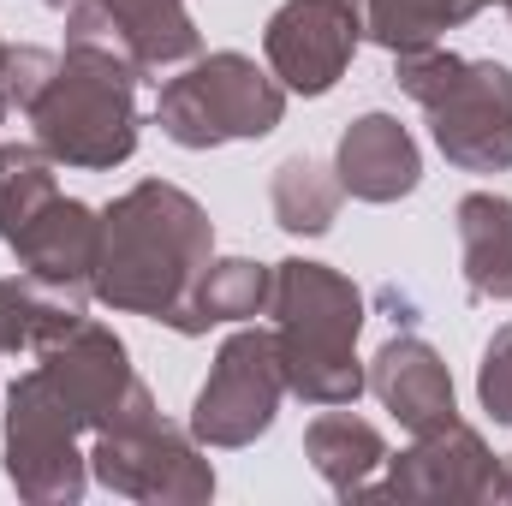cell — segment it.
<instances>
[{
  "mask_svg": "<svg viewBox=\"0 0 512 506\" xmlns=\"http://www.w3.org/2000/svg\"><path fill=\"white\" fill-rule=\"evenodd\" d=\"M149 405L155 393L131 370L126 340L108 322L84 316L6 387V423H0L6 483L30 506H78L90 489V435Z\"/></svg>",
  "mask_w": 512,
  "mask_h": 506,
  "instance_id": "obj_1",
  "label": "cell"
},
{
  "mask_svg": "<svg viewBox=\"0 0 512 506\" xmlns=\"http://www.w3.org/2000/svg\"><path fill=\"white\" fill-rule=\"evenodd\" d=\"M209 256H215L209 209L167 179H137L102 209V256L90 298L120 316H149L185 334L191 286L209 268Z\"/></svg>",
  "mask_w": 512,
  "mask_h": 506,
  "instance_id": "obj_2",
  "label": "cell"
},
{
  "mask_svg": "<svg viewBox=\"0 0 512 506\" xmlns=\"http://www.w3.org/2000/svg\"><path fill=\"white\" fill-rule=\"evenodd\" d=\"M274 346H280V370L286 393L304 405H358V393H370V370L358 364V334H364V292L310 256H286L274 262Z\"/></svg>",
  "mask_w": 512,
  "mask_h": 506,
  "instance_id": "obj_3",
  "label": "cell"
},
{
  "mask_svg": "<svg viewBox=\"0 0 512 506\" xmlns=\"http://www.w3.org/2000/svg\"><path fill=\"white\" fill-rule=\"evenodd\" d=\"M137 84L143 72L131 60L90 48V42H66V54L54 60V78L42 84L24 120L60 167L108 173V167H126L143 137Z\"/></svg>",
  "mask_w": 512,
  "mask_h": 506,
  "instance_id": "obj_4",
  "label": "cell"
},
{
  "mask_svg": "<svg viewBox=\"0 0 512 506\" xmlns=\"http://www.w3.org/2000/svg\"><path fill=\"white\" fill-rule=\"evenodd\" d=\"M393 84L429 114V137L459 173L512 167V66L471 60L441 42L393 54Z\"/></svg>",
  "mask_w": 512,
  "mask_h": 506,
  "instance_id": "obj_5",
  "label": "cell"
},
{
  "mask_svg": "<svg viewBox=\"0 0 512 506\" xmlns=\"http://www.w3.org/2000/svg\"><path fill=\"white\" fill-rule=\"evenodd\" d=\"M280 120H286V84L239 48L185 60V72L167 78L155 96V126L179 149L251 143L268 137Z\"/></svg>",
  "mask_w": 512,
  "mask_h": 506,
  "instance_id": "obj_6",
  "label": "cell"
},
{
  "mask_svg": "<svg viewBox=\"0 0 512 506\" xmlns=\"http://www.w3.org/2000/svg\"><path fill=\"white\" fill-rule=\"evenodd\" d=\"M90 477L108 495H126L143 506H203L215 501V465L209 447L167 423L155 405L137 411L126 423L90 435Z\"/></svg>",
  "mask_w": 512,
  "mask_h": 506,
  "instance_id": "obj_7",
  "label": "cell"
},
{
  "mask_svg": "<svg viewBox=\"0 0 512 506\" xmlns=\"http://www.w3.org/2000/svg\"><path fill=\"white\" fill-rule=\"evenodd\" d=\"M280 399H286V370H280V346H274V328L262 322H239L215 364L209 381L197 387L191 399V435L215 453H233V447H251L256 435L274 429L280 417Z\"/></svg>",
  "mask_w": 512,
  "mask_h": 506,
  "instance_id": "obj_8",
  "label": "cell"
},
{
  "mask_svg": "<svg viewBox=\"0 0 512 506\" xmlns=\"http://www.w3.org/2000/svg\"><path fill=\"white\" fill-rule=\"evenodd\" d=\"M66 42L108 48L143 78L203 54V30L185 0H66Z\"/></svg>",
  "mask_w": 512,
  "mask_h": 506,
  "instance_id": "obj_9",
  "label": "cell"
},
{
  "mask_svg": "<svg viewBox=\"0 0 512 506\" xmlns=\"http://www.w3.org/2000/svg\"><path fill=\"white\" fill-rule=\"evenodd\" d=\"M358 42L364 30L346 0H286L262 24V60L286 96H328L346 78Z\"/></svg>",
  "mask_w": 512,
  "mask_h": 506,
  "instance_id": "obj_10",
  "label": "cell"
},
{
  "mask_svg": "<svg viewBox=\"0 0 512 506\" xmlns=\"http://www.w3.org/2000/svg\"><path fill=\"white\" fill-rule=\"evenodd\" d=\"M387 477L364 489V501H495L501 459L471 423H441L429 435H411V447L382 465Z\"/></svg>",
  "mask_w": 512,
  "mask_h": 506,
  "instance_id": "obj_11",
  "label": "cell"
},
{
  "mask_svg": "<svg viewBox=\"0 0 512 506\" xmlns=\"http://www.w3.org/2000/svg\"><path fill=\"white\" fill-rule=\"evenodd\" d=\"M370 393L411 435H429V429L459 417V393H453V376H447L441 352L429 340H417V334H393L370 358Z\"/></svg>",
  "mask_w": 512,
  "mask_h": 506,
  "instance_id": "obj_12",
  "label": "cell"
},
{
  "mask_svg": "<svg viewBox=\"0 0 512 506\" xmlns=\"http://www.w3.org/2000/svg\"><path fill=\"white\" fill-rule=\"evenodd\" d=\"M6 251L18 256L24 274L60 286V292H84L96 280V256H102V209L78 203V197H54Z\"/></svg>",
  "mask_w": 512,
  "mask_h": 506,
  "instance_id": "obj_13",
  "label": "cell"
},
{
  "mask_svg": "<svg viewBox=\"0 0 512 506\" xmlns=\"http://www.w3.org/2000/svg\"><path fill=\"white\" fill-rule=\"evenodd\" d=\"M334 173H340L346 197H358V203H399L423 179V149L393 114H358L340 131Z\"/></svg>",
  "mask_w": 512,
  "mask_h": 506,
  "instance_id": "obj_14",
  "label": "cell"
},
{
  "mask_svg": "<svg viewBox=\"0 0 512 506\" xmlns=\"http://www.w3.org/2000/svg\"><path fill=\"white\" fill-rule=\"evenodd\" d=\"M304 459L340 501H364V489L387 465V441L370 417H358L346 405H322V417H310V429H304Z\"/></svg>",
  "mask_w": 512,
  "mask_h": 506,
  "instance_id": "obj_15",
  "label": "cell"
},
{
  "mask_svg": "<svg viewBox=\"0 0 512 506\" xmlns=\"http://www.w3.org/2000/svg\"><path fill=\"white\" fill-rule=\"evenodd\" d=\"M459 227V268L477 304H512V197L471 191L453 209Z\"/></svg>",
  "mask_w": 512,
  "mask_h": 506,
  "instance_id": "obj_16",
  "label": "cell"
},
{
  "mask_svg": "<svg viewBox=\"0 0 512 506\" xmlns=\"http://www.w3.org/2000/svg\"><path fill=\"white\" fill-rule=\"evenodd\" d=\"M84 292H60L36 274H0V358H18V352H48L54 340H66L78 322H84Z\"/></svg>",
  "mask_w": 512,
  "mask_h": 506,
  "instance_id": "obj_17",
  "label": "cell"
},
{
  "mask_svg": "<svg viewBox=\"0 0 512 506\" xmlns=\"http://www.w3.org/2000/svg\"><path fill=\"white\" fill-rule=\"evenodd\" d=\"M274 298V268L251 256H209V268L191 286V310H185V334H209L221 322H256L268 316Z\"/></svg>",
  "mask_w": 512,
  "mask_h": 506,
  "instance_id": "obj_18",
  "label": "cell"
},
{
  "mask_svg": "<svg viewBox=\"0 0 512 506\" xmlns=\"http://www.w3.org/2000/svg\"><path fill=\"white\" fill-rule=\"evenodd\" d=\"M340 203H346V185L328 161L316 155H286L268 179V209H274V227L292 233V239H322L334 221H340Z\"/></svg>",
  "mask_w": 512,
  "mask_h": 506,
  "instance_id": "obj_19",
  "label": "cell"
},
{
  "mask_svg": "<svg viewBox=\"0 0 512 506\" xmlns=\"http://www.w3.org/2000/svg\"><path fill=\"white\" fill-rule=\"evenodd\" d=\"M358 12V30L364 42H376L387 54H405V48H429L441 42L447 30L471 24L483 6L495 0H346Z\"/></svg>",
  "mask_w": 512,
  "mask_h": 506,
  "instance_id": "obj_20",
  "label": "cell"
},
{
  "mask_svg": "<svg viewBox=\"0 0 512 506\" xmlns=\"http://www.w3.org/2000/svg\"><path fill=\"white\" fill-rule=\"evenodd\" d=\"M54 155L42 143H6L0 137V245H12L54 197H60V179H54Z\"/></svg>",
  "mask_w": 512,
  "mask_h": 506,
  "instance_id": "obj_21",
  "label": "cell"
},
{
  "mask_svg": "<svg viewBox=\"0 0 512 506\" xmlns=\"http://www.w3.org/2000/svg\"><path fill=\"white\" fill-rule=\"evenodd\" d=\"M54 60L60 54H48V48H12L6 42V54H0V108L6 114H30V102L54 78Z\"/></svg>",
  "mask_w": 512,
  "mask_h": 506,
  "instance_id": "obj_22",
  "label": "cell"
},
{
  "mask_svg": "<svg viewBox=\"0 0 512 506\" xmlns=\"http://www.w3.org/2000/svg\"><path fill=\"white\" fill-rule=\"evenodd\" d=\"M477 399H483V411H489L501 429H512V322H501V328L489 334V346H483Z\"/></svg>",
  "mask_w": 512,
  "mask_h": 506,
  "instance_id": "obj_23",
  "label": "cell"
},
{
  "mask_svg": "<svg viewBox=\"0 0 512 506\" xmlns=\"http://www.w3.org/2000/svg\"><path fill=\"white\" fill-rule=\"evenodd\" d=\"M495 501H512V453L501 459V477H495Z\"/></svg>",
  "mask_w": 512,
  "mask_h": 506,
  "instance_id": "obj_24",
  "label": "cell"
},
{
  "mask_svg": "<svg viewBox=\"0 0 512 506\" xmlns=\"http://www.w3.org/2000/svg\"><path fill=\"white\" fill-rule=\"evenodd\" d=\"M495 6H501V12H507V24H512V0H495Z\"/></svg>",
  "mask_w": 512,
  "mask_h": 506,
  "instance_id": "obj_25",
  "label": "cell"
},
{
  "mask_svg": "<svg viewBox=\"0 0 512 506\" xmlns=\"http://www.w3.org/2000/svg\"><path fill=\"white\" fill-rule=\"evenodd\" d=\"M0 54H6V36H0ZM0 126H6V108H0Z\"/></svg>",
  "mask_w": 512,
  "mask_h": 506,
  "instance_id": "obj_26",
  "label": "cell"
},
{
  "mask_svg": "<svg viewBox=\"0 0 512 506\" xmlns=\"http://www.w3.org/2000/svg\"><path fill=\"white\" fill-rule=\"evenodd\" d=\"M48 6H54V12H66V0H48Z\"/></svg>",
  "mask_w": 512,
  "mask_h": 506,
  "instance_id": "obj_27",
  "label": "cell"
}]
</instances>
